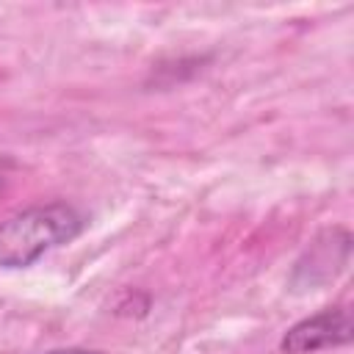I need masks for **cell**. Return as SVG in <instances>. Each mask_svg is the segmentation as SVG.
I'll return each instance as SVG.
<instances>
[{
  "mask_svg": "<svg viewBox=\"0 0 354 354\" xmlns=\"http://www.w3.org/2000/svg\"><path fill=\"white\" fill-rule=\"evenodd\" d=\"M83 230V216L66 202L33 205L0 221V266L25 268L50 249L69 243Z\"/></svg>",
  "mask_w": 354,
  "mask_h": 354,
  "instance_id": "1",
  "label": "cell"
},
{
  "mask_svg": "<svg viewBox=\"0 0 354 354\" xmlns=\"http://www.w3.org/2000/svg\"><path fill=\"white\" fill-rule=\"evenodd\" d=\"M351 313L346 307L321 310L299 324H293L279 340L282 354H313L332 346H346L351 340Z\"/></svg>",
  "mask_w": 354,
  "mask_h": 354,
  "instance_id": "2",
  "label": "cell"
},
{
  "mask_svg": "<svg viewBox=\"0 0 354 354\" xmlns=\"http://www.w3.org/2000/svg\"><path fill=\"white\" fill-rule=\"evenodd\" d=\"M50 354H102V351H91V348H58Z\"/></svg>",
  "mask_w": 354,
  "mask_h": 354,
  "instance_id": "3",
  "label": "cell"
}]
</instances>
